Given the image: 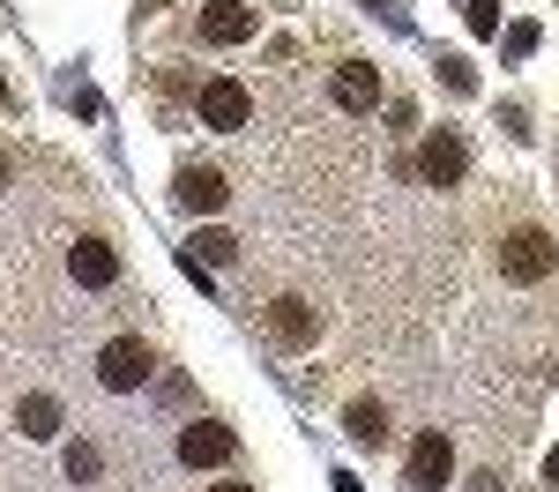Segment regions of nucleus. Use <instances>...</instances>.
Instances as JSON below:
<instances>
[{
	"mask_svg": "<svg viewBox=\"0 0 559 492\" xmlns=\"http://www.w3.org/2000/svg\"><path fill=\"white\" fill-rule=\"evenodd\" d=\"M68 276H75L83 291H105V284L120 276V254H112L105 239H75V247H68Z\"/></svg>",
	"mask_w": 559,
	"mask_h": 492,
	"instance_id": "nucleus-8",
	"label": "nucleus"
},
{
	"mask_svg": "<svg viewBox=\"0 0 559 492\" xmlns=\"http://www.w3.org/2000/svg\"><path fill=\"white\" fill-rule=\"evenodd\" d=\"M231 425H216V418H194L187 433H179V463L187 470H216V463H231Z\"/></svg>",
	"mask_w": 559,
	"mask_h": 492,
	"instance_id": "nucleus-6",
	"label": "nucleus"
},
{
	"mask_svg": "<svg viewBox=\"0 0 559 492\" xmlns=\"http://www.w3.org/2000/svg\"><path fill=\"white\" fill-rule=\"evenodd\" d=\"M552 268H559V247L545 231H508V239H500V276H508V284H545Z\"/></svg>",
	"mask_w": 559,
	"mask_h": 492,
	"instance_id": "nucleus-2",
	"label": "nucleus"
},
{
	"mask_svg": "<svg viewBox=\"0 0 559 492\" xmlns=\"http://www.w3.org/2000/svg\"><path fill=\"white\" fill-rule=\"evenodd\" d=\"M463 172H471V149H463V134L432 128L426 142H418V179H426V187H455Z\"/></svg>",
	"mask_w": 559,
	"mask_h": 492,
	"instance_id": "nucleus-5",
	"label": "nucleus"
},
{
	"mask_svg": "<svg viewBox=\"0 0 559 492\" xmlns=\"http://www.w3.org/2000/svg\"><path fill=\"white\" fill-rule=\"evenodd\" d=\"M471 492H500V478H492V470H477V478H471Z\"/></svg>",
	"mask_w": 559,
	"mask_h": 492,
	"instance_id": "nucleus-18",
	"label": "nucleus"
},
{
	"mask_svg": "<svg viewBox=\"0 0 559 492\" xmlns=\"http://www.w3.org/2000/svg\"><path fill=\"white\" fill-rule=\"evenodd\" d=\"M194 262L231 268V262H239V239H231V231H202V239H194Z\"/></svg>",
	"mask_w": 559,
	"mask_h": 492,
	"instance_id": "nucleus-14",
	"label": "nucleus"
},
{
	"mask_svg": "<svg viewBox=\"0 0 559 492\" xmlns=\"http://www.w3.org/2000/svg\"><path fill=\"white\" fill-rule=\"evenodd\" d=\"M448 478H455V447H448V433H418L411 455H403V485L411 492H440Z\"/></svg>",
	"mask_w": 559,
	"mask_h": 492,
	"instance_id": "nucleus-3",
	"label": "nucleus"
},
{
	"mask_svg": "<svg viewBox=\"0 0 559 492\" xmlns=\"http://www.w3.org/2000/svg\"><path fill=\"white\" fill-rule=\"evenodd\" d=\"M329 97H336L344 112H373V105H381V68H366V60H350V68H336V83H329Z\"/></svg>",
	"mask_w": 559,
	"mask_h": 492,
	"instance_id": "nucleus-9",
	"label": "nucleus"
},
{
	"mask_svg": "<svg viewBox=\"0 0 559 492\" xmlns=\"http://www.w3.org/2000/svg\"><path fill=\"white\" fill-rule=\"evenodd\" d=\"M15 425H23L31 441H52V433H60V403L52 396H23L15 403Z\"/></svg>",
	"mask_w": 559,
	"mask_h": 492,
	"instance_id": "nucleus-12",
	"label": "nucleus"
},
{
	"mask_svg": "<svg viewBox=\"0 0 559 492\" xmlns=\"http://www.w3.org/2000/svg\"><path fill=\"white\" fill-rule=\"evenodd\" d=\"M202 492H254V485H202Z\"/></svg>",
	"mask_w": 559,
	"mask_h": 492,
	"instance_id": "nucleus-21",
	"label": "nucleus"
},
{
	"mask_svg": "<svg viewBox=\"0 0 559 492\" xmlns=\"http://www.w3.org/2000/svg\"><path fill=\"white\" fill-rule=\"evenodd\" d=\"M508 52H537V23H515L508 31Z\"/></svg>",
	"mask_w": 559,
	"mask_h": 492,
	"instance_id": "nucleus-17",
	"label": "nucleus"
},
{
	"mask_svg": "<svg viewBox=\"0 0 559 492\" xmlns=\"http://www.w3.org/2000/svg\"><path fill=\"white\" fill-rule=\"evenodd\" d=\"M344 433L358 447H381L388 441V410H381V403H350V410H344Z\"/></svg>",
	"mask_w": 559,
	"mask_h": 492,
	"instance_id": "nucleus-13",
	"label": "nucleus"
},
{
	"mask_svg": "<svg viewBox=\"0 0 559 492\" xmlns=\"http://www.w3.org/2000/svg\"><path fill=\"white\" fill-rule=\"evenodd\" d=\"M500 0H471V31H500V15H492Z\"/></svg>",
	"mask_w": 559,
	"mask_h": 492,
	"instance_id": "nucleus-16",
	"label": "nucleus"
},
{
	"mask_svg": "<svg viewBox=\"0 0 559 492\" xmlns=\"http://www.w3.org/2000/svg\"><path fill=\"white\" fill-rule=\"evenodd\" d=\"M202 38H210V45H247V38H254V8H239V0H210V8H202Z\"/></svg>",
	"mask_w": 559,
	"mask_h": 492,
	"instance_id": "nucleus-10",
	"label": "nucleus"
},
{
	"mask_svg": "<svg viewBox=\"0 0 559 492\" xmlns=\"http://www.w3.org/2000/svg\"><path fill=\"white\" fill-rule=\"evenodd\" d=\"M97 470H105V455H97L90 441H75V447H68V478H75V485H90Z\"/></svg>",
	"mask_w": 559,
	"mask_h": 492,
	"instance_id": "nucleus-15",
	"label": "nucleus"
},
{
	"mask_svg": "<svg viewBox=\"0 0 559 492\" xmlns=\"http://www.w3.org/2000/svg\"><path fill=\"white\" fill-rule=\"evenodd\" d=\"M224 172L216 165H179V179H173V202L179 209H194V217H210V209H224Z\"/></svg>",
	"mask_w": 559,
	"mask_h": 492,
	"instance_id": "nucleus-7",
	"label": "nucleus"
},
{
	"mask_svg": "<svg viewBox=\"0 0 559 492\" xmlns=\"http://www.w3.org/2000/svg\"><path fill=\"white\" fill-rule=\"evenodd\" d=\"M336 492H366V485H358V478H350V470H344V478H336Z\"/></svg>",
	"mask_w": 559,
	"mask_h": 492,
	"instance_id": "nucleus-20",
	"label": "nucleus"
},
{
	"mask_svg": "<svg viewBox=\"0 0 559 492\" xmlns=\"http://www.w3.org/2000/svg\"><path fill=\"white\" fill-rule=\"evenodd\" d=\"M150 373H157V351H150L142 336H112V344L97 351V381H105L112 396H134V388H150Z\"/></svg>",
	"mask_w": 559,
	"mask_h": 492,
	"instance_id": "nucleus-1",
	"label": "nucleus"
},
{
	"mask_svg": "<svg viewBox=\"0 0 559 492\" xmlns=\"http://www.w3.org/2000/svg\"><path fill=\"white\" fill-rule=\"evenodd\" d=\"M545 485H559V447H552V455H545Z\"/></svg>",
	"mask_w": 559,
	"mask_h": 492,
	"instance_id": "nucleus-19",
	"label": "nucleus"
},
{
	"mask_svg": "<svg viewBox=\"0 0 559 492\" xmlns=\"http://www.w3.org/2000/svg\"><path fill=\"white\" fill-rule=\"evenodd\" d=\"M247 120H254V97H247V83H231V75L202 83V128H216V134H239Z\"/></svg>",
	"mask_w": 559,
	"mask_h": 492,
	"instance_id": "nucleus-4",
	"label": "nucleus"
},
{
	"mask_svg": "<svg viewBox=\"0 0 559 492\" xmlns=\"http://www.w3.org/2000/svg\"><path fill=\"white\" fill-rule=\"evenodd\" d=\"M269 328H276V344H292V351H306V344L321 336V321L306 313V299H276V307H269Z\"/></svg>",
	"mask_w": 559,
	"mask_h": 492,
	"instance_id": "nucleus-11",
	"label": "nucleus"
}]
</instances>
